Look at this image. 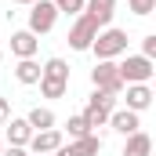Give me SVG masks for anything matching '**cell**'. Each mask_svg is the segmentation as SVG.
<instances>
[{
  "instance_id": "cell-1",
  "label": "cell",
  "mask_w": 156,
  "mask_h": 156,
  "mask_svg": "<svg viewBox=\"0 0 156 156\" xmlns=\"http://www.w3.org/2000/svg\"><path fill=\"white\" fill-rule=\"evenodd\" d=\"M91 51H94L98 62H116L120 55H127V33L116 29V26H105V29H98Z\"/></svg>"
},
{
  "instance_id": "cell-2",
  "label": "cell",
  "mask_w": 156,
  "mask_h": 156,
  "mask_svg": "<svg viewBox=\"0 0 156 156\" xmlns=\"http://www.w3.org/2000/svg\"><path fill=\"white\" fill-rule=\"evenodd\" d=\"M116 69H120L123 87H127V83H149L153 73H156V62L145 58V55H127L123 62H116Z\"/></svg>"
},
{
  "instance_id": "cell-3",
  "label": "cell",
  "mask_w": 156,
  "mask_h": 156,
  "mask_svg": "<svg viewBox=\"0 0 156 156\" xmlns=\"http://www.w3.org/2000/svg\"><path fill=\"white\" fill-rule=\"evenodd\" d=\"M113 109H116V94H109V91H91V98H87V105H83V120L91 123V131H94V127H105Z\"/></svg>"
},
{
  "instance_id": "cell-4",
  "label": "cell",
  "mask_w": 156,
  "mask_h": 156,
  "mask_svg": "<svg viewBox=\"0 0 156 156\" xmlns=\"http://www.w3.org/2000/svg\"><path fill=\"white\" fill-rule=\"evenodd\" d=\"M55 22H58V11H55L51 0H37V4H29V33H33V37L51 33Z\"/></svg>"
},
{
  "instance_id": "cell-5",
  "label": "cell",
  "mask_w": 156,
  "mask_h": 156,
  "mask_svg": "<svg viewBox=\"0 0 156 156\" xmlns=\"http://www.w3.org/2000/svg\"><path fill=\"white\" fill-rule=\"evenodd\" d=\"M91 83H94V91H109V94H123V80H120V69L116 62H98L94 69H91Z\"/></svg>"
},
{
  "instance_id": "cell-6",
  "label": "cell",
  "mask_w": 156,
  "mask_h": 156,
  "mask_svg": "<svg viewBox=\"0 0 156 156\" xmlns=\"http://www.w3.org/2000/svg\"><path fill=\"white\" fill-rule=\"evenodd\" d=\"M94 37H98V26L87 18V15H76L73 18V26H69V47L73 51H91V44H94Z\"/></svg>"
},
{
  "instance_id": "cell-7",
  "label": "cell",
  "mask_w": 156,
  "mask_h": 156,
  "mask_svg": "<svg viewBox=\"0 0 156 156\" xmlns=\"http://www.w3.org/2000/svg\"><path fill=\"white\" fill-rule=\"evenodd\" d=\"M66 145V134L58 131V127H51V131H33V138H29V153L33 156H51L55 149H62Z\"/></svg>"
},
{
  "instance_id": "cell-8",
  "label": "cell",
  "mask_w": 156,
  "mask_h": 156,
  "mask_svg": "<svg viewBox=\"0 0 156 156\" xmlns=\"http://www.w3.org/2000/svg\"><path fill=\"white\" fill-rule=\"evenodd\" d=\"M83 15H87L98 29H105V26L113 22V15H116V0H83Z\"/></svg>"
},
{
  "instance_id": "cell-9",
  "label": "cell",
  "mask_w": 156,
  "mask_h": 156,
  "mask_svg": "<svg viewBox=\"0 0 156 156\" xmlns=\"http://www.w3.org/2000/svg\"><path fill=\"white\" fill-rule=\"evenodd\" d=\"M109 127L116 131V134H134V131H142V116L138 113H131V109H113L109 113Z\"/></svg>"
},
{
  "instance_id": "cell-10",
  "label": "cell",
  "mask_w": 156,
  "mask_h": 156,
  "mask_svg": "<svg viewBox=\"0 0 156 156\" xmlns=\"http://www.w3.org/2000/svg\"><path fill=\"white\" fill-rule=\"evenodd\" d=\"M40 51V40L29 33V29H18V33H11V55L15 58H37Z\"/></svg>"
},
{
  "instance_id": "cell-11",
  "label": "cell",
  "mask_w": 156,
  "mask_h": 156,
  "mask_svg": "<svg viewBox=\"0 0 156 156\" xmlns=\"http://www.w3.org/2000/svg\"><path fill=\"white\" fill-rule=\"evenodd\" d=\"M149 105H153V87L149 83H127V109L142 116Z\"/></svg>"
},
{
  "instance_id": "cell-12",
  "label": "cell",
  "mask_w": 156,
  "mask_h": 156,
  "mask_svg": "<svg viewBox=\"0 0 156 156\" xmlns=\"http://www.w3.org/2000/svg\"><path fill=\"white\" fill-rule=\"evenodd\" d=\"M29 138H33V127L26 123V116H11L7 120V145H29Z\"/></svg>"
},
{
  "instance_id": "cell-13",
  "label": "cell",
  "mask_w": 156,
  "mask_h": 156,
  "mask_svg": "<svg viewBox=\"0 0 156 156\" xmlns=\"http://www.w3.org/2000/svg\"><path fill=\"white\" fill-rule=\"evenodd\" d=\"M66 153H69V156H98V153H102V138H98V134L73 138V142L66 145Z\"/></svg>"
},
{
  "instance_id": "cell-14",
  "label": "cell",
  "mask_w": 156,
  "mask_h": 156,
  "mask_svg": "<svg viewBox=\"0 0 156 156\" xmlns=\"http://www.w3.org/2000/svg\"><path fill=\"white\" fill-rule=\"evenodd\" d=\"M123 156H153V138H149L145 131H134V134H127Z\"/></svg>"
},
{
  "instance_id": "cell-15",
  "label": "cell",
  "mask_w": 156,
  "mask_h": 156,
  "mask_svg": "<svg viewBox=\"0 0 156 156\" xmlns=\"http://www.w3.org/2000/svg\"><path fill=\"white\" fill-rule=\"evenodd\" d=\"M26 123H29L33 131H51V127L58 123V116H55L47 105H33V109H29V116H26Z\"/></svg>"
},
{
  "instance_id": "cell-16",
  "label": "cell",
  "mask_w": 156,
  "mask_h": 156,
  "mask_svg": "<svg viewBox=\"0 0 156 156\" xmlns=\"http://www.w3.org/2000/svg\"><path fill=\"white\" fill-rule=\"evenodd\" d=\"M15 80L26 83V87H33V83L40 80V62H37V58H18V66H15Z\"/></svg>"
},
{
  "instance_id": "cell-17",
  "label": "cell",
  "mask_w": 156,
  "mask_h": 156,
  "mask_svg": "<svg viewBox=\"0 0 156 156\" xmlns=\"http://www.w3.org/2000/svg\"><path fill=\"white\" fill-rule=\"evenodd\" d=\"M40 76H47V80H66V83H69V66H66V58H47V62L40 66Z\"/></svg>"
},
{
  "instance_id": "cell-18",
  "label": "cell",
  "mask_w": 156,
  "mask_h": 156,
  "mask_svg": "<svg viewBox=\"0 0 156 156\" xmlns=\"http://www.w3.org/2000/svg\"><path fill=\"white\" fill-rule=\"evenodd\" d=\"M66 131H69V142H73V138H83V134H94L91 123L83 120V113H73V116L66 120Z\"/></svg>"
},
{
  "instance_id": "cell-19",
  "label": "cell",
  "mask_w": 156,
  "mask_h": 156,
  "mask_svg": "<svg viewBox=\"0 0 156 156\" xmlns=\"http://www.w3.org/2000/svg\"><path fill=\"white\" fill-rule=\"evenodd\" d=\"M51 4H55L58 15H73V18L83 15V0H51Z\"/></svg>"
},
{
  "instance_id": "cell-20",
  "label": "cell",
  "mask_w": 156,
  "mask_h": 156,
  "mask_svg": "<svg viewBox=\"0 0 156 156\" xmlns=\"http://www.w3.org/2000/svg\"><path fill=\"white\" fill-rule=\"evenodd\" d=\"M127 7L138 15V18H145V15H153V7H156V0H127Z\"/></svg>"
},
{
  "instance_id": "cell-21",
  "label": "cell",
  "mask_w": 156,
  "mask_h": 156,
  "mask_svg": "<svg viewBox=\"0 0 156 156\" xmlns=\"http://www.w3.org/2000/svg\"><path fill=\"white\" fill-rule=\"evenodd\" d=\"M138 55H145V58H156V33L142 37V51H138Z\"/></svg>"
},
{
  "instance_id": "cell-22",
  "label": "cell",
  "mask_w": 156,
  "mask_h": 156,
  "mask_svg": "<svg viewBox=\"0 0 156 156\" xmlns=\"http://www.w3.org/2000/svg\"><path fill=\"white\" fill-rule=\"evenodd\" d=\"M7 120H11V102L0 98V123H7Z\"/></svg>"
},
{
  "instance_id": "cell-23",
  "label": "cell",
  "mask_w": 156,
  "mask_h": 156,
  "mask_svg": "<svg viewBox=\"0 0 156 156\" xmlns=\"http://www.w3.org/2000/svg\"><path fill=\"white\" fill-rule=\"evenodd\" d=\"M0 156H29V153H26L22 145H7V149H4V153H0Z\"/></svg>"
},
{
  "instance_id": "cell-24",
  "label": "cell",
  "mask_w": 156,
  "mask_h": 156,
  "mask_svg": "<svg viewBox=\"0 0 156 156\" xmlns=\"http://www.w3.org/2000/svg\"><path fill=\"white\" fill-rule=\"evenodd\" d=\"M51 156H69V153H66V145H62V149H55V153H51Z\"/></svg>"
},
{
  "instance_id": "cell-25",
  "label": "cell",
  "mask_w": 156,
  "mask_h": 156,
  "mask_svg": "<svg viewBox=\"0 0 156 156\" xmlns=\"http://www.w3.org/2000/svg\"><path fill=\"white\" fill-rule=\"evenodd\" d=\"M15 4H26V7H29V4H37V0H15Z\"/></svg>"
},
{
  "instance_id": "cell-26",
  "label": "cell",
  "mask_w": 156,
  "mask_h": 156,
  "mask_svg": "<svg viewBox=\"0 0 156 156\" xmlns=\"http://www.w3.org/2000/svg\"><path fill=\"white\" fill-rule=\"evenodd\" d=\"M0 62H4V51H0Z\"/></svg>"
},
{
  "instance_id": "cell-27",
  "label": "cell",
  "mask_w": 156,
  "mask_h": 156,
  "mask_svg": "<svg viewBox=\"0 0 156 156\" xmlns=\"http://www.w3.org/2000/svg\"><path fill=\"white\" fill-rule=\"evenodd\" d=\"M0 153H4V142H0Z\"/></svg>"
}]
</instances>
